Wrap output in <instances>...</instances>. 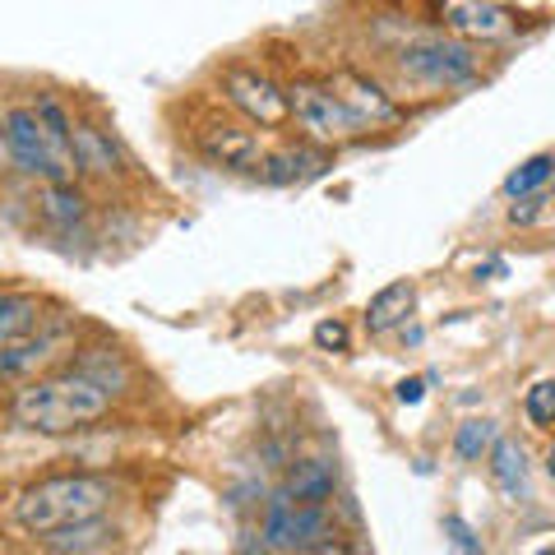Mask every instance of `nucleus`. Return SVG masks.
I'll use <instances>...</instances> for the list:
<instances>
[{"label": "nucleus", "mask_w": 555, "mask_h": 555, "mask_svg": "<svg viewBox=\"0 0 555 555\" xmlns=\"http://www.w3.org/2000/svg\"><path fill=\"white\" fill-rule=\"evenodd\" d=\"M112 389L93 371L65 366L51 375H33L28 385L10 393V422L33 436H75L98 426L112 412Z\"/></svg>", "instance_id": "1"}, {"label": "nucleus", "mask_w": 555, "mask_h": 555, "mask_svg": "<svg viewBox=\"0 0 555 555\" xmlns=\"http://www.w3.org/2000/svg\"><path fill=\"white\" fill-rule=\"evenodd\" d=\"M116 500L112 477L102 473H56L24 486L20 495L10 500V518L14 528L28 537H47L56 528H75L89 524V518H102Z\"/></svg>", "instance_id": "2"}, {"label": "nucleus", "mask_w": 555, "mask_h": 555, "mask_svg": "<svg viewBox=\"0 0 555 555\" xmlns=\"http://www.w3.org/2000/svg\"><path fill=\"white\" fill-rule=\"evenodd\" d=\"M5 134H10L14 171H24L28 181L65 185V181L79 177L75 163L56 149V139H51V130L42 126V116L33 102H5Z\"/></svg>", "instance_id": "3"}, {"label": "nucleus", "mask_w": 555, "mask_h": 555, "mask_svg": "<svg viewBox=\"0 0 555 555\" xmlns=\"http://www.w3.org/2000/svg\"><path fill=\"white\" fill-rule=\"evenodd\" d=\"M287 102H292V120L301 126V134L320 149H343V144H357V139L366 134V126L347 112V102L328 89V83L292 79Z\"/></svg>", "instance_id": "4"}, {"label": "nucleus", "mask_w": 555, "mask_h": 555, "mask_svg": "<svg viewBox=\"0 0 555 555\" xmlns=\"http://www.w3.org/2000/svg\"><path fill=\"white\" fill-rule=\"evenodd\" d=\"M334 524H328V505H297L283 486L264 500V514H259V542L273 551H301L310 555L315 546L334 542Z\"/></svg>", "instance_id": "5"}, {"label": "nucleus", "mask_w": 555, "mask_h": 555, "mask_svg": "<svg viewBox=\"0 0 555 555\" xmlns=\"http://www.w3.org/2000/svg\"><path fill=\"white\" fill-rule=\"evenodd\" d=\"M398 69L430 83V89H463V83L477 79L481 56L473 51V42L436 33V38H416V42H408L403 51H398Z\"/></svg>", "instance_id": "6"}, {"label": "nucleus", "mask_w": 555, "mask_h": 555, "mask_svg": "<svg viewBox=\"0 0 555 555\" xmlns=\"http://www.w3.org/2000/svg\"><path fill=\"white\" fill-rule=\"evenodd\" d=\"M222 98L241 112V120H250L255 130H287L292 126V102L287 89L278 79H269L264 69L250 65H228L222 69Z\"/></svg>", "instance_id": "7"}, {"label": "nucleus", "mask_w": 555, "mask_h": 555, "mask_svg": "<svg viewBox=\"0 0 555 555\" xmlns=\"http://www.w3.org/2000/svg\"><path fill=\"white\" fill-rule=\"evenodd\" d=\"M195 144L208 163L228 167V171H259V163H264V153H269L250 120H222V116L204 120L195 130Z\"/></svg>", "instance_id": "8"}, {"label": "nucleus", "mask_w": 555, "mask_h": 555, "mask_svg": "<svg viewBox=\"0 0 555 555\" xmlns=\"http://www.w3.org/2000/svg\"><path fill=\"white\" fill-rule=\"evenodd\" d=\"M436 20L449 38L463 42H495L514 33V20L495 0H436Z\"/></svg>", "instance_id": "9"}, {"label": "nucleus", "mask_w": 555, "mask_h": 555, "mask_svg": "<svg viewBox=\"0 0 555 555\" xmlns=\"http://www.w3.org/2000/svg\"><path fill=\"white\" fill-rule=\"evenodd\" d=\"M328 89H334L343 102H347V112H352L361 126L375 130V126H393V120H403V107L379 89L375 79L366 75H357V69H338L334 79H328Z\"/></svg>", "instance_id": "10"}, {"label": "nucleus", "mask_w": 555, "mask_h": 555, "mask_svg": "<svg viewBox=\"0 0 555 555\" xmlns=\"http://www.w3.org/2000/svg\"><path fill=\"white\" fill-rule=\"evenodd\" d=\"M116 546H120V528L107 524V518H89V524L56 528L42 537L47 555H116Z\"/></svg>", "instance_id": "11"}, {"label": "nucleus", "mask_w": 555, "mask_h": 555, "mask_svg": "<svg viewBox=\"0 0 555 555\" xmlns=\"http://www.w3.org/2000/svg\"><path fill=\"white\" fill-rule=\"evenodd\" d=\"M75 171L98 177V181H116L120 171H126V158H120L116 139L107 130L89 126V120H79L75 126Z\"/></svg>", "instance_id": "12"}, {"label": "nucleus", "mask_w": 555, "mask_h": 555, "mask_svg": "<svg viewBox=\"0 0 555 555\" xmlns=\"http://www.w3.org/2000/svg\"><path fill=\"white\" fill-rule=\"evenodd\" d=\"M61 347H65V338L56 334V328H42V334H33V338H24V343L0 347V385H5V379H28V375H38L42 366H51V361L61 357Z\"/></svg>", "instance_id": "13"}, {"label": "nucleus", "mask_w": 555, "mask_h": 555, "mask_svg": "<svg viewBox=\"0 0 555 555\" xmlns=\"http://www.w3.org/2000/svg\"><path fill=\"white\" fill-rule=\"evenodd\" d=\"M47 328V301L38 292H0V347L24 343Z\"/></svg>", "instance_id": "14"}, {"label": "nucleus", "mask_w": 555, "mask_h": 555, "mask_svg": "<svg viewBox=\"0 0 555 555\" xmlns=\"http://www.w3.org/2000/svg\"><path fill=\"white\" fill-rule=\"evenodd\" d=\"M283 491L297 500V505H328L338 491V463L328 459H301L287 467L283 477Z\"/></svg>", "instance_id": "15"}, {"label": "nucleus", "mask_w": 555, "mask_h": 555, "mask_svg": "<svg viewBox=\"0 0 555 555\" xmlns=\"http://www.w3.org/2000/svg\"><path fill=\"white\" fill-rule=\"evenodd\" d=\"M486 467H491V481L500 486V495H505L509 505H524V500H528V459H524V444L500 436L495 449L486 454Z\"/></svg>", "instance_id": "16"}, {"label": "nucleus", "mask_w": 555, "mask_h": 555, "mask_svg": "<svg viewBox=\"0 0 555 555\" xmlns=\"http://www.w3.org/2000/svg\"><path fill=\"white\" fill-rule=\"evenodd\" d=\"M320 163H324V158H320L315 149L287 144V149L264 153V163H259V181H264V185H297V181H306V177H315V171H324Z\"/></svg>", "instance_id": "17"}, {"label": "nucleus", "mask_w": 555, "mask_h": 555, "mask_svg": "<svg viewBox=\"0 0 555 555\" xmlns=\"http://www.w3.org/2000/svg\"><path fill=\"white\" fill-rule=\"evenodd\" d=\"M38 214L47 228H56V232H75L83 218L93 214L89 208V195L83 190H75V181H65V185H42V195H38Z\"/></svg>", "instance_id": "18"}, {"label": "nucleus", "mask_w": 555, "mask_h": 555, "mask_svg": "<svg viewBox=\"0 0 555 555\" xmlns=\"http://www.w3.org/2000/svg\"><path fill=\"white\" fill-rule=\"evenodd\" d=\"M412 306H416V287L408 283V278H398V283L379 287L375 297L366 301V328H371V334H389V328L408 324Z\"/></svg>", "instance_id": "19"}, {"label": "nucleus", "mask_w": 555, "mask_h": 555, "mask_svg": "<svg viewBox=\"0 0 555 555\" xmlns=\"http://www.w3.org/2000/svg\"><path fill=\"white\" fill-rule=\"evenodd\" d=\"M495 440H500V426L486 422V416H473V422H463V426L454 430V454H459L463 463H481V459L495 449Z\"/></svg>", "instance_id": "20"}, {"label": "nucleus", "mask_w": 555, "mask_h": 555, "mask_svg": "<svg viewBox=\"0 0 555 555\" xmlns=\"http://www.w3.org/2000/svg\"><path fill=\"white\" fill-rule=\"evenodd\" d=\"M542 181H555V153H532V158L518 167V171H509L505 177V195L509 199H524V195H532Z\"/></svg>", "instance_id": "21"}, {"label": "nucleus", "mask_w": 555, "mask_h": 555, "mask_svg": "<svg viewBox=\"0 0 555 555\" xmlns=\"http://www.w3.org/2000/svg\"><path fill=\"white\" fill-rule=\"evenodd\" d=\"M444 542H449V555H486L481 537L473 532L463 514H444Z\"/></svg>", "instance_id": "22"}, {"label": "nucleus", "mask_w": 555, "mask_h": 555, "mask_svg": "<svg viewBox=\"0 0 555 555\" xmlns=\"http://www.w3.org/2000/svg\"><path fill=\"white\" fill-rule=\"evenodd\" d=\"M524 412L537 426H555V379H537L524 398Z\"/></svg>", "instance_id": "23"}, {"label": "nucleus", "mask_w": 555, "mask_h": 555, "mask_svg": "<svg viewBox=\"0 0 555 555\" xmlns=\"http://www.w3.org/2000/svg\"><path fill=\"white\" fill-rule=\"evenodd\" d=\"M315 347L320 352H347V347H352V334H347V324L343 320H320L315 324Z\"/></svg>", "instance_id": "24"}, {"label": "nucleus", "mask_w": 555, "mask_h": 555, "mask_svg": "<svg viewBox=\"0 0 555 555\" xmlns=\"http://www.w3.org/2000/svg\"><path fill=\"white\" fill-rule=\"evenodd\" d=\"M393 398H398V403H422V398H426V379H398V385H393Z\"/></svg>", "instance_id": "25"}, {"label": "nucleus", "mask_w": 555, "mask_h": 555, "mask_svg": "<svg viewBox=\"0 0 555 555\" xmlns=\"http://www.w3.org/2000/svg\"><path fill=\"white\" fill-rule=\"evenodd\" d=\"M542 204H546V199L524 195V204H514V208H509V222H532L537 214H542Z\"/></svg>", "instance_id": "26"}, {"label": "nucleus", "mask_w": 555, "mask_h": 555, "mask_svg": "<svg viewBox=\"0 0 555 555\" xmlns=\"http://www.w3.org/2000/svg\"><path fill=\"white\" fill-rule=\"evenodd\" d=\"M14 171V158H10V134H5V107H0V177Z\"/></svg>", "instance_id": "27"}, {"label": "nucleus", "mask_w": 555, "mask_h": 555, "mask_svg": "<svg viewBox=\"0 0 555 555\" xmlns=\"http://www.w3.org/2000/svg\"><path fill=\"white\" fill-rule=\"evenodd\" d=\"M310 555H352V551H347V546L338 542V537H334V542H324V546H315V551H310Z\"/></svg>", "instance_id": "28"}, {"label": "nucleus", "mask_w": 555, "mask_h": 555, "mask_svg": "<svg viewBox=\"0 0 555 555\" xmlns=\"http://www.w3.org/2000/svg\"><path fill=\"white\" fill-rule=\"evenodd\" d=\"M546 473H551V481H555V444H551V454H546Z\"/></svg>", "instance_id": "29"}, {"label": "nucleus", "mask_w": 555, "mask_h": 555, "mask_svg": "<svg viewBox=\"0 0 555 555\" xmlns=\"http://www.w3.org/2000/svg\"><path fill=\"white\" fill-rule=\"evenodd\" d=\"M532 555H555V546H542V551H532Z\"/></svg>", "instance_id": "30"}, {"label": "nucleus", "mask_w": 555, "mask_h": 555, "mask_svg": "<svg viewBox=\"0 0 555 555\" xmlns=\"http://www.w3.org/2000/svg\"><path fill=\"white\" fill-rule=\"evenodd\" d=\"M551 195H555V190H551Z\"/></svg>", "instance_id": "31"}]
</instances>
